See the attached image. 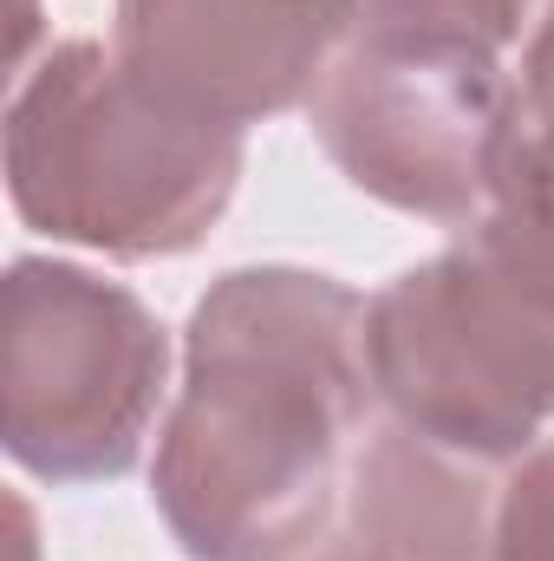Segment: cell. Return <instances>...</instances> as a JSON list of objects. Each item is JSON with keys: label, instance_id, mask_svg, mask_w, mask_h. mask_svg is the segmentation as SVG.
<instances>
[{"label": "cell", "instance_id": "1", "mask_svg": "<svg viewBox=\"0 0 554 561\" xmlns=\"http://www.w3.org/2000/svg\"><path fill=\"white\" fill-rule=\"evenodd\" d=\"M366 294L320 268H229L183 327L150 503L189 561H300L346 503L372 412Z\"/></svg>", "mask_w": 554, "mask_h": 561}, {"label": "cell", "instance_id": "2", "mask_svg": "<svg viewBox=\"0 0 554 561\" xmlns=\"http://www.w3.org/2000/svg\"><path fill=\"white\" fill-rule=\"evenodd\" d=\"M249 150L150 99L112 39H59L13 79L7 196L53 242L105 262H170L229 216Z\"/></svg>", "mask_w": 554, "mask_h": 561}, {"label": "cell", "instance_id": "3", "mask_svg": "<svg viewBox=\"0 0 554 561\" xmlns=\"http://www.w3.org/2000/svg\"><path fill=\"white\" fill-rule=\"evenodd\" d=\"M366 373L392 424L509 470L554 431V307L509 287L457 236L366 294Z\"/></svg>", "mask_w": 554, "mask_h": 561}, {"label": "cell", "instance_id": "4", "mask_svg": "<svg viewBox=\"0 0 554 561\" xmlns=\"http://www.w3.org/2000/svg\"><path fill=\"white\" fill-rule=\"evenodd\" d=\"M7 457L59 490L112 483L143 457L170 399V333L138 287L59 255H20L0 280Z\"/></svg>", "mask_w": 554, "mask_h": 561}, {"label": "cell", "instance_id": "5", "mask_svg": "<svg viewBox=\"0 0 554 561\" xmlns=\"http://www.w3.org/2000/svg\"><path fill=\"white\" fill-rule=\"evenodd\" d=\"M307 125L359 196L463 236L522 131V79L489 46L346 33Z\"/></svg>", "mask_w": 554, "mask_h": 561}, {"label": "cell", "instance_id": "6", "mask_svg": "<svg viewBox=\"0 0 554 561\" xmlns=\"http://www.w3.org/2000/svg\"><path fill=\"white\" fill-rule=\"evenodd\" d=\"M339 46V0H118L112 13V53L143 92L235 138L307 105Z\"/></svg>", "mask_w": 554, "mask_h": 561}, {"label": "cell", "instance_id": "7", "mask_svg": "<svg viewBox=\"0 0 554 561\" xmlns=\"http://www.w3.org/2000/svg\"><path fill=\"white\" fill-rule=\"evenodd\" d=\"M503 477L424 444L405 424H372L346 477V542L379 561H489Z\"/></svg>", "mask_w": 554, "mask_h": 561}, {"label": "cell", "instance_id": "8", "mask_svg": "<svg viewBox=\"0 0 554 561\" xmlns=\"http://www.w3.org/2000/svg\"><path fill=\"white\" fill-rule=\"evenodd\" d=\"M463 242L529 300L554 307V131L529 125L503 150L496 190L483 216L463 229Z\"/></svg>", "mask_w": 554, "mask_h": 561}, {"label": "cell", "instance_id": "9", "mask_svg": "<svg viewBox=\"0 0 554 561\" xmlns=\"http://www.w3.org/2000/svg\"><path fill=\"white\" fill-rule=\"evenodd\" d=\"M346 33H405V39H463V46H516L535 20V0H339Z\"/></svg>", "mask_w": 554, "mask_h": 561}, {"label": "cell", "instance_id": "10", "mask_svg": "<svg viewBox=\"0 0 554 561\" xmlns=\"http://www.w3.org/2000/svg\"><path fill=\"white\" fill-rule=\"evenodd\" d=\"M489 561H554V431L503 470Z\"/></svg>", "mask_w": 554, "mask_h": 561}, {"label": "cell", "instance_id": "11", "mask_svg": "<svg viewBox=\"0 0 554 561\" xmlns=\"http://www.w3.org/2000/svg\"><path fill=\"white\" fill-rule=\"evenodd\" d=\"M522 118L554 131V0L542 7V20L529 33V53H522Z\"/></svg>", "mask_w": 554, "mask_h": 561}, {"label": "cell", "instance_id": "12", "mask_svg": "<svg viewBox=\"0 0 554 561\" xmlns=\"http://www.w3.org/2000/svg\"><path fill=\"white\" fill-rule=\"evenodd\" d=\"M300 561H379V556H366L359 542H320L313 556H300Z\"/></svg>", "mask_w": 554, "mask_h": 561}, {"label": "cell", "instance_id": "13", "mask_svg": "<svg viewBox=\"0 0 554 561\" xmlns=\"http://www.w3.org/2000/svg\"><path fill=\"white\" fill-rule=\"evenodd\" d=\"M13 516H20V561H33V510L13 496Z\"/></svg>", "mask_w": 554, "mask_h": 561}]
</instances>
